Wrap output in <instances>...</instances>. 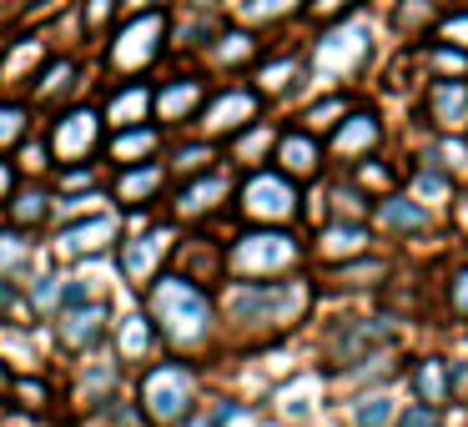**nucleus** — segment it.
Here are the masks:
<instances>
[{
	"instance_id": "obj_38",
	"label": "nucleus",
	"mask_w": 468,
	"mask_h": 427,
	"mask_svg": "<svg viewBox=\"0 0 468 427\" xmlns=\"http://www.w3.org/2000/svg\"><path fill=\"white\" fill-rule=\"evenodd\" d=\"M21 262H26V242L16 232H5L0 236V272H16Z\"/></svg>"
},
{
	"instance_id": "obj_3",
	"label": "nucleus",
	"mask_w": 468,
	"mask_h": 427,
	"mask_svg": "<svg viewBox=\"0 0 468 427\" xmlns=\"http://www.w3.org/2000/svg\"><path fill=\"white\" fill-rule=\"evenodd\" d=\"M197 402V372L186 362H156L142 377V412L156 427H182Z\"/></svg>"
},
{
	"instance_id": "obj_16",
	"label": "nucleus",
	"mask_w": 468,
	"mask_h": 427,
	"mask_svg": "<svg viewBox=\"0 0 468 427\" xmlns=\"http://www.w3.org/2000/svg\"><path fill=\"white\" fill-rule=\"evenodd\" d=\"M363 252H367V226L363 222H333L317 236V256H327V262H353V256H363Z\"/></svg>"
},
{
	"instance_id": "obj_39",
	"label": "nucleus",
	"mask_w": 468,
	"mask_h": 427,
	"mask_svg": "<svg viewBox=\"0 0 468 427\" xmlns=\"http://www.w3.org/2000/svg\"><path fill=\"white\" fill-rule=\"evenodd\" d=\"M357 182L363 186H393V172L378 166V161H357Z\"/></svg>"
},
{
	"instance_id": "obj_41",
	"label": "nucleus",
	"mask_w": 468,
	"mask_h": 427,
	"mask_svg": "<svg viewBox=\"0 0 468 427\" xmlns=\"http://www.w3.org/2000/svg\"><path fill=\"white\" fill-rule=\"evenodd\" d=\"M347 5H357V0H313V5H307V11H313L317 21H333V16H343Z\"/></svg>"
},
{
	"instance_id": "obj_1",
	"label": "nucleus",
	"mask_w": 468,
	"mask_h": 427,
	"mask_svg": "<svg viewBox=\"0 0 468 427\" xmlns=\"http://www.w3.org/2000/svg\"><path fill=\"white\" fill-rule=\"evenodd\" d=\"M146 302H152V317L172 347H197L212 332V302L192 276H156Z\"/></svg>"
},
{
	"instance_id": "obj_11",
	"label": "nucleus",
	"mask_w": 468,
	"mask_h": 427,
	"mask_svg": "<svg viewBox=\"0 0 468 427\" xmlns=\"http://www.w3.org/2000/svg\"><path fill=\"white\" fill-rule=\"evenodd\" d=\"M207 101V81H197V76H176V81H166L162 91L152 96L156 116H162L166 126L186 121V116H197V106Z\"/></svg>"
},
{
	"instance_id": "obj_29",
	"label": "nucleus",
	"mask_w": 468,
	"mask_h": 427,
	"mask_svg": "<svg viewBox=\"0 0 468 427\" xmlns=\"http://www.w3.org/2000/svg\"><path fill=\"white\" fill-rule=\"evenodd\" d=\"M343 116H347V96H327V101H317L303 121H307V131H333Z\"/></svg>"
},
{
	"instance_id": "obj_49",
	"label": "nucleus",
	"mask_w": 468,
	"mask_h": 427,
	"mask_svg": "<svg viewBox=\"0 0 468 427\" xmlns=\"http://www.w3.org/2000/svg\"><path fill=\"white\" fill-rule=\"evenodd\" d=\"M192 5H217V0H192Z\"/></svg>"
},
{
	"instance_id": "obj_12",
	"label": "nucleus",
	"mask_w": 468,
	"mask_h": 427,
	"mask_svg": "<svg viewBox=\"0 0 468 427\" xmlns=\"http://www.w3.org/2000/svg\"><path fill=\"white\" fill-rule=\"evenodd\" d=\"M106 337V307L101 302H76L66 307L61 317V342L71 347V352H86V347H96Z\"/></svg>"
},
{
	"instance_id": "obj_48",
	"label": "nucleus",
	"mask_w": 468,
	"mask_h": 427,
	"mask_svg": "<svg viewBox=\"0 0 468 427\" xmlns=\"http://www.w3.org/2000/svg\"><path fill=\"white\" fill-rule=\"evenodd\" d=\"M132 5H142V11H146V5H156V0H132Z\"/></svg>"
},
{
	"instance_id": "obj_19",
	"label": "nucleus",
	"mask_w": 468,
	"mask_h": 427,
	"mask_svg": "<svg viewBox=\"0 0 468 427\" xmlns=\"http://www.w3.org/2000/svg\"><path fill=\"white\" fill-rule=\"evenodd\" d=\"M156 146H162V131H156V126H122V131L112 136V156L122 166H136V161H146V156L156 151Z\"/></svg>"
},
{
	"instance_id": "obj_34",
	"label": "nucleus",
	"mask_w": 468,
	"mask_h": 427,
	"mask_svg": "<svg viewBox=\"0 0 468 427\" xmlns=\"http://www.w3.org/2000/svg\"><path fill=\"white\" fill-rule=\"evenodd\" d=\"M26 136V111L21 106H0V146H16Z\"/></svg>"
},
{
	"instance_id": "obj_7",
	"label": "nucleus",
	"mask_w": 468,
	"mask_h": 427,
	"mask_svg": "<svg viewBox=\"0 0 468 427\" xmlns=\"http://www.w3.org/2000/svg\"><path fill=\"white\" fill-rule=\"evenodd\" d=\"M96 146H101V116H96L91 106H76V111H66L61 121H51V131H46V151H51L61 166L86 161Z\"/></svg>"
},
{
	"instance_id": "obj_40",
	"label": "nucleus",
	"mask_w": 468,
	"mask_h": 427,
	"mask_svg": "<svg viewBox=\"0 0 468 427\" xmlns=\"http://www.w3.org/2000/svg\"><path fill=\"white\" fill-rule=\"evenodd\" d=\"M433 422H438V407H428V402H418L413 412L398 417V427H433Z\"/></svg>"
},
{
	"instance_id": "obj_30",
	"label": "nucleus",
	"mask_w": 468,
	"mask_h": 427,
	"mask_svg": "<svg viewBox=\"0 0 468 427\" xmlns=\"http://www.w3.org/2000/svg\"><path fill=\"white\" fill-rule=\"evenodd\" d=\"M207 161H217V151H212L207 141H197V146H182V151L172 156V172L197 176V172H207Z\"/></svg>"
},
{
	"instance_id": "obj_28",
	"label": "nucleus",
	"mask_w": 468,
	"mask_h": 427,
	"mask_svg": "<svg viewBox=\"0 0 468 427\" xmlns=\"http://www.w3.org/2000/svg\"><path fill=\"white\" fill-rule=\"evenodd\" d=\"M252 51H257V46H252V36H247V31H222V36H217V46H212V61L217 66H242Z\"/></svg>"
},
{
	"instance_id": "obj_33",
	"label": "nucleus",
	"mask_w": 468,
	"mask_h": 427,
	"mask_svg": "<svg viewBox=\"0 0 468 427\" xmlns=\"http://www.w3.org/2000/svg\"><path fill=\"white\" fill-rule=\"evenodd\" d=\"M413 186H418L423 202H428V196L438 202V196H448V172H443V166H423V172L413 176Z\"/></svg>"
},
{
	"instance_id": "obj_13",
	"label": "nucleus",
	"mask_w": 468,
	"mask_h": 427,
	"mask_svg": "<svg viewBox=\"0 0 468 427\" xmlns=\"http://www.w3.org/2000/svg\"><path fill=\"white\" fill-rule=\"evenodd\" d=\"M378 136H383V121H378L373 111H347L343 121L333 126V151L337 156H363L378 146Z\"/></svg>"
},
{
	"instance_id": "obj_23",
	"label": "nucleus",
	"mask_w": 468,
	"mask_h": 427,
	"mask_svg": "<svg viewBox=\"0 0 468 427\" xmlns=\"http://www.w3.org/2000/svg\"><path fill=\"white\" fill-rule=\"evenodd\" d=\"M116 236V222L112 216H91V222H76V226H66L61 232V242H66V252H101L106 242Z\"/></svg>"
},
{
	"instance_id": "obj_25",
	"label": "nucleus",
	"mask_w": 468,
	"mask_h": 427,
	"mask_svg": "<svg viewBox=\"0 0 468 427\" xmlns=\"http://www.w3.org/2000/svg\"><path fill=\"white\" fill-rule=\"evenodd\" d=\"M71 81H76V61H66V56H61V61H51L41 76H36L31 96H36V101H56V96L71 91Z\"/></svg>"
},
{
	"instance_id": "obj_47",
	"label": "nucleus",
	"mask_w": 468,
	"mask_h": 427,
	"mask_svg": "<svg viewBox=\"0 0 468 427\" xmlns=\"http://www.w3.org/2000/svg\"><path fill=\"white\" fill-rule=\"evenodd\" d=\"M458 226H463V232H468V196H463V202H458Z\"/></svg>"
},
{
	"instance_id": "obj_14",
	"label": "nucleus",
	"mask_w": 468,
	"mask_h": 427,
	"mask_svg": "<svg viewBox=\"0 0 468 427\" xmlns=\"http://www.w3.org/2000/svg\"><path fill=\"white\" fill-rule=\"evenodd\" d=\"M277 166H282V176H317L323 172V151L307 131H287L277 136Z\"/></svg>"
},
{
	"instance_id": "obj_24",
	"label": "nucleus",
	"mask_w": 468,
	"mask_h": 427,
	"mask_svg": "<svg viewBox=\"0 0 468 427\" xmlns=\"http://www.w3.org/2000/svg\"><path fill=\"white\" fill-rule=\"evenodd\" d=\"M152 342H156V332H152L146 317H126V322L116 327V347H122L126 362H142V357L152 352Z\"/></svg>"
},
{
	"instance_id": "obj_5",
	"label": "nucleus",
	"mask_w": 468,
	"mask_h": 427,
	"mask_svg": "<svg viewBox=\"0 0 468 427\" xmlns=\"http://www.w3.org/2000/svg\"><path fill=\"white\" fill-rule=\"evenodd\" d=\"M242 216H252V222H267V226H277V222H292L297 216V186H292V176H282V172H252L242 182Z\"/></svg>"
},
{
	"instance_id": "obj_27",
	"label": "nucleus",
	"mask_w": 468,
	"mask_h": 427,
	"mask_svg": "<svg viewBox=\"0 0 468 427\" xmlns=\"http://www.w3.org/2000/svg\"><path fill=\"white\" fill-rule=\"evenodd\" d=\"M46 212H51V202H46V192H36V186H21L11 202V222L21 226V232H31V226L46 222Z\"/></svg>"
},
{
	"instance_id": "obj_15",
	"label": "nucleus",
	"mask_w": 468,
	"mask_h": 427,
	"mask_svg": "<svg viewBox=\"0 0 468 427\" xmlns=\"http://www.w3.org/2000/svg\"><path fill=\"white\" fill-rule=\"evenodd\" d=\"M408 382H413V397H418V402H428V407H443L448 397H453V377H448L443 357H418Z\"/></svg>"
},
{
	"instance_id": "obj_42",
	"label": "nucleus",
	"mask_w": 468,
	"mask_h": 427,
	"mask_svg": "<svg viewBox=\"0 0 468 427\" xmlns=\"http://www.w3.org/2000/svg\"><path fill=\"white\" fill-rule=\"evenodd\" d=\"M16 397H21V407H41V382H21V387H16Z\"/></svg>"
},
{
	"instance_id": "obj_9",
	"label": "nucleus",
	"mask_w": 468,
	"mask_h": 427,
	"mask_svg": "<svg viewBox=\"0 0 468 427\" xmlns=\"http://www.w3.org/2000/svg\"><path fill=\"white\" fill-rule=\"evenodd\" d=\"M257 111H262L257 91H242V86L217 91L212 101H202V131L207 136H232V131H242V126H252Z\"/></svg>"
},
{
	"instance_id": "obj_10",
	"label": "nucleus",
	"mask_w": 468,
	"mask_h": 427,
	"mask_svg": "<svg viewBox=\"0 0 468 427\" xmlns=\"http://www.w3.org/2000/svg\"><path fill=\"white\" fill-rule=\"evenodd\" d=\"M423 106H428V121L443 136L468 131V81H433L423 96Z\"/></svg>"
},
{
	"instance_id": "obj_6",
	"label": "nucleus",
	"mask_w": 468,
	"mask_h": 427,
	"mask_svg": "<svg viewBox=\"0 0 468 427\" xmlns=\"http://www.w3.org/2000/svg\"><path fill=\"white\" fill-rule=\"evenodd\" d=\"M162 41H166V16L162 11L132 16V21L116 31V41H112V66L116 71H142V66L156 61Z\"/></svg>"
},
{
	"instance_id": "obj_8",
	"label": "nucleus",
	"mask_w": 468,
	"mask_h": 427,
	"mask_svg": "<svg viewBox=\"0 0 468 427\" xmlns=\"http://www.w3.org/2000/svg\"><path fill=\"white\" fill-rule=\"evenodd\" d=\"M367 51H373V41H367L363 26H343V31H327L323 41L313 46V71L323 76V81H343V76H353L357 66L367 61Z\"/></svg>"
},
{
	"instance_id": "obj_36",
	"label": "nucleus",
	"mask_w": 468,
	"mask_h": 427,
	"mask_svg": "<svg viewBox=\"0 0 468 427\" xmlns=\"http://www.w3.org/2000/svg\"><path fill=\"white\" fill-rule=\"evenodd\" d=\"M292 71H297V61H272V66H262V91H282V86H292Z\"/></svg>"
},
{
	"instance_id": "obj_32",
	"label": "nucleus",
	"mask_w": 468,
	"mask_h": 427,
	"mask_svg": "<svg viewBox=\"0 0 468 427\" xmlns=\"http://www.w3.org/2000/svg\"><path fill=\"white\" fill-rule=\"evenodd\" d=\"M428 156H433V161L443 166V172H468V146L458 141V136H443V141H438Z\"/></svg>"
},
{
	"instance_id": "obj_46",
	"label": "nucleus",
	"mask_w": 468,
	"mask_h": 427,
	"mask_svg": "<svg viewBox=\"0 0 468 427\" xmlns=\"http://www.w3.org/2000/svg\"><path fill=\"white\" fill-rule=\"evenodd\" d=\"M182 427H222V422H217V417H197V412H192V417H186Z\"/></svg>"
},
{
	"instance_id": "obj_20",
	"label": "nucleus",
	"mask_w": 468,
	"mask_h": 427,
	"mask_svg": "<svg viewBox=\"0 0 468 427\" xmlns=\"http://www.w3.org/2000/svg\"><path fill=\"white\" fill-rule=\"evenodd\" d=\"M227 196V176H197L192 186H182L176 192V216H202V212H212L217 202Z\"/></svg>"
},
{
	"instance_id": "obj_21",
	"label": "nucleus",
	"mask_w": 468,
	"mask_h": 427,
	"mask_svg": "<svg viewBox=\"0 0 468 427\" xmlns=\"http://www.w3.org/2000/svg\"><path fill=\"white\" fill-rule=\"evenodd\" d=\"M146 111H152V91H146L142 81H132L126 91H116L112 96V106H106V121L122 131V126H142L146 121Z\"/></svg>"
},
{
	"instance_id": "obj_4",
	"label": "nucleus",
	"mask_w": 468,
	"mask_h": 427,
	"mask_svg": "<svg viewBox=\"0 0 468 427\" xmlns=\"http://www.w3.org/2000/svg\"><path fill=\"white\" fill-rule=\"evenodd\" d=\"M297 256H303L297 236L267 226V232L237 236L232 252H227V266H232L237 276H247V282H262V276H277V272H287V266H297Z\"/></svg>"
},
{
	"instance_id": "obj_2",
	"label": "nucleus",
	"mask_w": 468,
	"mask_h": 427,
	"mask_svg": "<svg viewBox=\"0 0 468 427\" xmlns=\"http://www.w3.org/2000/svg\"><path fill=\"white\" fill-rule=\"evenodd\" d=\"M307 302H313V292L303 282H247L227 292V307H232L237 322H272V327H292L307 312Z\"/></svg>"
},
{
	"instance_id": "obj_18",
	"label": "nucleus",
	"mask_w": 468,
	"mask_h": 427,
	"mask_svg": "<svg viewBox=\"0 0 468 427\" xmlns=\"http://www.w3.org/2000/svg\"><path fill=\"white\" fill-rule=\"evenodd\" d=\"M428 206L418 202V196H383L378 202V226H388V232H428Z\"/></svg>"
},
{
	"instance_id": "obj_43",
	"label": "nucleus",
	"mask_w": 468,
	"mask_h": 427,
	"mask_svg": "<svg viewBox=\"0 0 468 427\" xmlns=\"http://www.w3.org/2000/svg\"><path fill=\"white\" fill-rule=\"evenodd\" d=\"M112 5H116V0H91V11H86V21H91V26H101L106 16H112Z\"/></svg>"
},
{
	"instance_id": "obj_26",
	"label": "nucleus",
	"mask_w": 468,
	"mask_h": 427,
	"mask_svg": "<svg viewBox=\"0 0 468 427\" xmlns=\"http://www.w3.org/2000/svg\"><path fill=\"white\" fill-rule=\"evenodd\" d=\"M393 417H398V407L388 392H367L353 402V427H393Z\"/></svg>"
},
{
	"instance_id": "obj_22",
	"label": "nucleus",
	"mask_w": 468,
	"mask_h": 427,
	"mask_svg": "<svg viewBox=\"0 0 468 427\" xmlns=\"http://www.w3.org/2000/svg\"><path fill=\"white\" fill-rule=\"evenodd\" d=\"M166 252V232H152V236H136V242L122 246V272L132 282H146L152 276V262Z\"/></svg>"
},
{
	"instance_id": "obj_37",
	"label": "nucleus",
	"mask_w": 468,
	"mask_h": 427,
	"mask_svg": "<svg viewBox=\"0 0 468 427\" xmlns=\"http://www.w3.org/2000/svg\"><path fill=\"white\" fill-rule=\"evenodd\" d=\"M438 41H448V46H458V51L468 56V16H448L443 26H438Z\"/></svg>"
},
{
	"instance_id": "obj_45",
	"label": "nucleus",
	"mask_w": 468,
	"mask_h": 427,
	"mask_svg": "<svg viewBox=\"0 0 468 427\" xmlns=\"http://www.w3.org/2000/svg\"><path fill=\"white\" fill-rule=\"evenodd\" d=\"M11 186H16V172H11V161H0V196L11 192Z\"/></svg>"
},
{
	"instance_id": "obj_31",
	"label": "nucleus",
	"mask_w": 468,
	"mask_h": 427,
	"mask_svg": "<svg viewBox=\"0 0 468 427\" xmlns=\"http://www.w3.org/2000/svg\"><path fill=\"white\" fill-rule=\"evenodd\" d=\"M297 11V0H242V21H282Z\"/></svg>"
},
{
	"instance_id": "obj_44",
	"label": "nucleus",
	"mask_w": 468,
	"mask_h": 427,
	"mask_svg": "<svg viewBox=\"0 0 468 427\" xmlns=\"http://www.w3.org/2000/svg\"><path fill=\"white\" fill-rule=\"evenodd\" d=\"M66 186H91V172H81V166H71V172H66Z\"/></svg>"
},
{
	"instance_id": "obj_50",
	"label": "nucleus",
	"mask_w": 468,
	"mask_h": 427,
	"mask_svg": "<svg viewBox=\"0 0 468 427\" xmlns=\"http://www.w3.org/2000/svg\"><path fill=\"white\" fill-rule=\"evenodd\" d=\"M0 387H5V367H0Z\"/></svg>"
},
{
	"instance_id": "obj_17",
	"label": "nucleus",
	"mask_w": 468,
	"mask_h": 427,
	"mask_svg": "<svg viewBox=\"0 0 468 427\" xmlns=\"http://www.w3.org/2000/svg\"><path fill=\"white\" fill-rule=\"evenodd\" d=\"M162 186H166V166L162 161H146V166L136 161V166H126V172H122L116 196H122L126 206H146L156 192H162Z\"/></svg>"
},
{
	"instance_id": "obj_35",
	"label": "nucleus",
	"mask_w": 468,
	"mask_h": 427,
	"mask_svg": "<svg viewBox=\"0 0 468 427\" xmlns=\"http://www.w3.org/2000/svg\"><path fill=\"white\" fill-rule=\"evenodd\" d=\"M448 312L468 322V266H458V272L448 276Z\"/></svg>"
}]
</instances>
